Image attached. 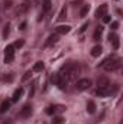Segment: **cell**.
I'll return each mask as SVG.
<instances>
[{
    "label": "cell",
    "instance_id": "cell-1",
    "mask_svg": "<svg viewBox=\"0 0 123 124\" xmlns=\"http://www.w3.org/2000/svg\"><path fill=\"white\" fill-rule=\"evenodd\" d=\"M120 65H122V59L117 58V56H109V58H106L104 61L100 63V66L104 68V69L109 71V72H110V71H116V69H119Z\"/></svg>",
    "mask_w": 123,
    "mask_h": 124
},
{
    "label": "cell",
    "instance_id": "cell-2",
    "mask_svg": "<svg viewBox=\"0 0 123 124\" xmlns=\"http://www.w3.org/2000/svg\"><path fill=\"white\" fill-rule=\"evenodd\" d=\"M91 79H88V78H81V79H78L77 81V84H75V88H77V91H86V90H88L90 87H91Z\"/></svg>",
    "mask_w": 123,
    "mask_h": 124
},
{
    "label": "cell",
    "instance_id": "cell-3",
    "mask_svg": "<svg viewBox=\"0 0 123 124\" xmlns=\"http://www.w3.org/2000/svg\"><path fill=\"white\" fill-rule=\"evenodd\" d=\"M15 59V46L13 45H7L6 49H4V62L6 63H10Z\"/></svg>",
    "mask_w": 123,
    "mask_h": 124
},
{
    "label": "cell",
    "instance_id": "cell-4",
    "mask_svg": "<svg viewBox=\"0 0 123 124\" xmlns=\"http://www.w3.org/2000/svg\"><path fill=\"white\" fill-rule=\"evenodd\" d=\"M117 91V85L114 87V90H112V87L109 85V87H106V88H97V91H96V95H98V97H109V95H112V94H114Z\"/></svg>",
    "mask_w": 123,
    "mask_h": 124
},
{
    "label": "cell",
    "instance_id": "cell-5",
    "mask_svg": "<svg viewBox=\"0 0 123 124\" xmlns=\"http://www.w3.org/2000/svg\"><path fill=\"white\" fill-rule=\"evenodd\" d=\"M31 114H32V105L31 104H25L20 108V111H19V117H22V118H28V117H31Z\"/></svg>",
    "mask_w": 123,
    "mask_h": 124
},
{
    "label": "cell",
    "instance_id": "cell-6",
    "mask_svg": "<svg viewBox=\"0 0 123 124\" xmlns=\"http://www.w3.org/2000/svg\"><path fill=\"white\" fill-rule=\"evenodd\" d=\"M70 31H71V26H68V25H61V26H57L55 33H57V35H67V33H70Z\"/></svg>",
    "mask_w": 123,
    "mask_h": 124
},
{
    "label": "cell",
    "instance_id": "cell-7",
    "mask_svg": "<svg viewBox=\"0 0 123 124\" xmlns=\"http://www.w3.org/2000/svg\"><path fill=\"white\" fill-rule=\"evenodd\" d=\"M109 39H110V42H112V46H113V49H119V36L116 35V33H110L109 35Z\"/></svg>",
    "mask_w": 123,
    "mask_h": 124
},
{
    "label": "cell",
    "instance_id": "cell-8",
    "mask_svg": "<svg viewBox=\"0 0 123 124\" xmlns=\"http://www.w3.org/2000/svg\"><path fill=\"white\" fill-rule=\"evenodd\" d=\"M110 85V81L106 78V77H100L98 79H97V87L98 88H106V87H109Z\"/></svg>",
    "mask_w": 123,
    "mask_h": 124
},
{
    "label": "cell",
    "instance_id": "cell-9",
    "mask_svg": "<svg viewBox=\"0 0 123 124\" xmlns=\"http://www.w3.org/2000/svg\"><path fill=\"white\" fill-rule=\"evenodd\" d=\"M106 15H107V4H101V6L97 9L96 16H97V17H103V16H106Z\"/></svg>",
    "mask_w": 123,
    "mask_h": 124
},
{
    "label": "cell",
    "instance_id": "cell-10",
    "mask_svg": "<svg viewBox=\"0 0 123 124\" xmlns=\"http://www.w3.org/2000/svg\"><path fill=\"white\" fill-rule=\"evenodd\" d=\"M22 95H23V88L20 87V88H18V90L13 93V97H12V102H16V101H19V100L22 98Z\"/></svg>",
    "mask_w": 123,
    "mask_h": 124
},
{
    "label": "cell",
    "instance_id": "cell-11",
    "mask_svg": "<svg viewBox=\"0 0 123 124\" xmlns=\"http://www.w3.org/2000/svg\"><path fill=\"white\" fill-rule=\"evenodd\" d=\"M101 52H103V48H101L100 45H96V46L91 49V56L93 58H97V56L101 55Z\"/></svg>",
    "mask_w": 123,
    "mask_h": 124
},
{
    "label": "cell",
    "instance_id": "cell-12",
    "mask_svg": "<svg viewBox=\"0 0 123 124\" xmlns=\"http://www.w3.org/2000/svg\"><path fill=\"white\" fill-rule=\"evenodd\" d=\"M101 33H103V28H101V26H97L96 31H94V35H93V40L98 42L100 38H101Z\"/></svg>",
    "mask_w": 123,
    "mask_h": 124
},
{
    "label": "cell",
    "instance_id": "cell-13",
    "mask_svg": "<svg viewBox=\"0 0 123 124\" xmlns=\"http://www.w3.org/2000/svg\"><path fill=\"white\" fill-rule=\"evenodd\" d=\"M86 110H87L88 114H94V113H96V102H94V101H88Z\"/></svg>",
    "mask_w": 123,
    "mask_h": 124
},
{
    "label": "cell",
    "instance_id": "cell-14",
    "mask_svg": "<svg viewBox=\"0 0 123 124\" xmlns=\"http://www.w3.org/2000/svg\"><path fill=\"white\" fill-rule=\"evenodd\" d=\"M10 108V101H7V100H4L1 104H0V113H6L7 110Z\"/></svg>",
    "mask_w": 123,
    "mask_h": 124
},
{
    "label": "cell",
    "instance_id": "cell-15",
    "mask_svg": "<svg viewBox=\"0 0 123 124\" xmlns=\"http://www.w3.org/2000/svg\"><path fill=\"white\" fill-rule=\"evenodd\" d=\"M32 71H33V72H41V71H44V62H42V61H38L35 65H33Z\"/></svg>",
    "mask_w": 123,
    "mask_h": 124
},
{
    "label": "cell",
    "instance_id": "cell-16",
    "mask_svg": "<svg viewBox=\"0 0 123 124\" xmlns=\"http://www.w3.org/2000/svg\"><path fill=\"white\" fill-rule=\"evenodd\" d=\"M15 79V75L13 74H3L1 75V81L3 82H12Z\"/></svg>",
    "mask_w": 123,
    "mask_h": 124
},
{
    "label": "cell",
    "instance_id": "cell-17",
    "mask_svg": "<svg viewBox=\"0 0 123 124\" xmlns=\"http://www.w3.org/2000/svg\"><path fill=\"white\" fill-rule=\"evenodd\" d=\"M58 38H60V35H51L49 38H48V40H46V45H52V43H57L58 42Z\"/></svg>",
    "mask_w": 123,
    "mask_h": 124
},
{
    "label": "cell",
    "instance_id": "cell-18",
    "mask_svg": "<svg viewBox=\"0 0 123 124\" xmlns=\"http://www.w3.org/2000/svg\"><path fill=\"white\" fill-rule=\"evenodd\" d=\"M88 10H90V4H84L83 9L80 10V16H81V17H86L87 13H88Z\"/></svg>",
    "mask_w": 123,
    "mask_h": 124
},
{
    "label": "cell",
    "instance_id": "cell-19",
    "mask_svg": "<svg viewBox=\"0 0 123 124\" xmlns=\"http://www.w3.org/2000/svg\"><path fill=\"white\" fill-rule=\"evenodd\" d=\"M52 7V1L51 0H44V12H49Z\"/></svg>",
    "mask_w": 123,
    "mask_h": 124
},
{
    "label": "cell",
    "instance_id": "cell-20",
    "mask_svg": "<svg viewBox=\"0 0 123 124\" xmlns=\"http://www.w3.org/2000/svg\"><path fill=\"white\" fill-rule=\"evenodd\" d=\"M9 33H10V25L7 23V25H4V28H3V39H7Z\"/></svg>",
    "mask_w": 123,
    "mask_h": 124
},
{
    "label": "cell",
    "instance_id": "cell-21",
    "mask_svg": "<svg viewBox=\"0 0 123 124\" xmlns=\"http://www.w3.org/2000/svg\"><path fill=\"white\" fill-rule=\"evenodd\" d=\"M52 124H64V118H62L61 116H57V117H54Z\"/></svg>",
    "mask_w": 123,
    "mask_h": 124
},
{
    "label": "cell",
    "instance_id": "cell-22",
    "mask_svg": "<svg viewBox=\"0 0 123 124\" xmlns=\"http://www.w3.org/2000/svg\"><path fill=\"white\" fill-rule=\"evenodd\" d=\"M65 17H67V9L64 7V9L61 10V13H60V16H58V19H60V20H64Z\"/></svg>",
    "mask_w": 123,
    "mask_h": 124
},
{
    "label": "cell",
    "instance_id": "cell-23",
    "mask_svg": "<svg viewBox=\"0 0 123 124\" xmlns=\"http://www.w3.org/2000/svg\"><path fill=\"white\" fill-rule=\"evenodd\" d=\"M23 45H25V40H23V39H20V40H16L13 46H15V48H22Z\"/></svg>",
    "mask_w": 123,
    "mask_h": 124
},
{
    "label": "cell",
    "instance_id": "cell-24",
    "mask_svg": "<svg viewBox=\"0 0 123 124\" xmlns=\"http://www.w3.org/2000/svg\"><path fill=\"white\" fill-rule=\"evenodd\" d=\"M101 19H103V22H104V23H110V22H112V17H110L109 15H106V16H103Z\"/></svg>",
    "mask_w": 123,
    "mask_h": 124
},
{
    "label": "cell",
    "instance_id": "cell-25",
    "mask_svg": "<svg viewBox=\"0 0 123 124\" xmlns=\"http://www.w3.org/2000/svg\"><path fill=\"white\" fill-rule=\"evenodd\" d=\"M110 28H112L113 31H116V29L119 28V22H112V25H110Z\"/></svg>",
    "mask_w": 123,
    "mask_h": 124
},
{
    "label": "cell",
    "instance_id": "cell-26",
    "mask_svg": "<svg viewBox=\"0 0 123 124\" xmlns=\"http://www.w3.org/2000/svg\"><path fill=\"white\" fill-rule=\"evenodd\" d=\"M87 28H88V22H86V23H84V25L81 26V29H80V32H84L86 29H87Z\"/></svg>",
    "mask_w": 123,
    "mask_h": 124
},
{
    "label": "cell",
    "instance_id": "cell-27",
    "mask_svg": "<svg viewBox=\"0 0 123 124\" xmlns=\"http://www.w3.org/2000/svg\"><path fill=\"white\" fill-rule=\"evenodd\" d=\"M31 75H32V74H31V71H29V72H26V74L23 75V78H22V79H23V81H26V79H28V78H29Z\"/></svg>",
    "mask_w": 123,
    "mask_h": 124
},
{
    "label": "cell",
    "instance_id": "cell-28",
    "mask_svg": "<svg viewBox=\"0 0 123 124\" xmlns=\"http://www.w3.org/2000/svg\"><path fill=\"white\" fill-rule=\"evenodd\" d=\"M20 29H22V31L26 29V22H22V23H20Z\"/></svg>",
    "mask_w": 123,
    "mask_h": 124
}]
</instances>
